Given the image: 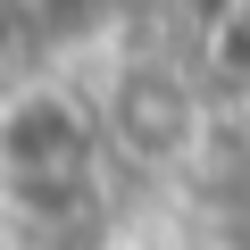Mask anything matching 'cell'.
<instances>
[{
    "instance_id": "cell-2",
    "label": "cell",
    "mask_w": 250,
    "mask_h": 250,
    "mask_svg": "<svg viewBox=\"0 0 250 250\" xmlns=\"http://www.w3.org/2000/svg\"><path fill=\"white\" fill-rule=\"evenodd\" d=\"M92 117H100V150H117L142 175H184L217 134V108H208L200 75L167 50L108 59L100 83H92Z\"/></svg>"
},
{
    "instance_id": "cell-4",
    "label": "cell",
    "mask_w": 250,
    "mask_h": 250,
    "mask_svg": "<svg viewBox=\"0 0 250 250\" xmlns=\"http://www.w3.org/2000/svg\"><path fill=\"white\" fill-rule=\"evenodd\" d=\"M25 25H34V17L17 9V0H0V83L25 75V67H17V59H25Z\"/></svg>"
},
{
    "instance_id": "cell-1",
    "label": "cell",
    "mask_w": 250,
    "mask_h": 250,
    "mask_svg": "<svg viewBox=\"0 0 250 250\" xmlns=\"http://www.w3.org/2000/svg\"><path fill=\"white\" fill-rule=\"evenodd\" d=\"M100 117L92 92L67 75H9L0 83V200L17 208H83L100 184Z\"/></svg>"
},
{
    "instance_id": "cell-3",
    "label": "cell",
    "mask_w": 250,
    "mask_h": 250,
    "mask_svg": "<svg viewBox=\"0 0 250 250\" xmlns=\"http://www.w3.org/2000/svg\"><path fill=\"white\" fill-rule=\"evenodd\" d=\"M208 92V108H250V0H225V9H208L192 59H184Z\"/></svg>"
}]
</instances>
